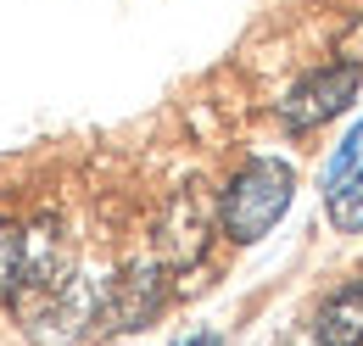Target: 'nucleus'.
I'll use <instances>...</instances> for the list:
<instances>
[{
  "label": "nucleus",
  "instance_id": "1",
  "mask_svg": "<svg viewBox=\"0 0 363 346\" xmlns=\"http://www.w3.org/2000/svg\"><path fill=\"white\" fill-rule=\"evenodd\" d=\"M291 196H296L291 162L257 157V162H246V168L224 184V196H218V229H224L235 246H252V240H263L274 223L285 218Z\"/></svg>",
  "mask_w": 363,
  "mask_h": 346
},
{
  "label": "nucleus",
  "instance_id": "2",
  "mask_svg": "<svg viewBox=\"0 0 363 346\" xmlns=\"http://www.w3.org/2000/svg\"><path fill=\"white\" fill-rule=\"evenodd\" d=\"M363 89V67L358 62H330V67H313L308 79H296V84L285 89V101H279V123L291 134H313L324 129L330 118H341L352 101H358Z\"/></svg>",
  "mask_w": 363,
  "mask_h": 346
},
{
  "label": "nucleus",
  "instance_id": "3",
  "mask_svg": "<svg viewBox=\"0 0 363 346\" xmlns=\"http://www.w3.org/2000/svg\"><path fill=\"white\" fill-rule=\"evenodd\" d=\"M79 279V262H73V246L62 235L56 218H40L23 229V279H17V296L28 313H40L45 302H56L67 285Z\"/></svg>",
  "mask_w": 363,
  "mask_h": 346
},
{
  "label": "nucleus",
  "instance_id": "4",
  "mask_svg": "<svg viewBox=\"0 0 363 346\" xmlns=\"http://www.w3.org/2000/svg\"><path fill=\"white\" fill-rule=\"evenodd\" d=\"M168 302V268L157 257L129 262L118 279L101 285V307H95V330H145Z\"/></svg>",
  "mask_w": 363,
  "mask_h": 346
},
{
  "label": "nucleus",
  "instance_id": "5",
  "mask_svg": "<svg viewBox=\"0 0 363 346\" xmlns=\"http://www.w3.org/2000/svg\"><path fill=\"white\" fill-rule=\"evenodd\" d=\"M213 223H218V201H213L201 184L174 190L168 213L157 223V262H162V268H196V262L207 257Z\"/></svg>",
  "mask_w": 363,
  "mask_h": 346
},
{
  "label": "nucleus",
  "instance_id": "6",
  "mask_svg": "<svg viewBox=\"0 0 363 346\" xmlns=\"http://www.w3.org/2000/svg\"><path fill=\"white\" fill-rule=\"evenodd\" d=\"M313 341L318 346H363V279H347L330 291L313 313Z\"/></svg>",
  "mask_w": 363,
  "mask_h": 346
},
{
  "label": "nucleus",
  "instance_id": "7",
  "mask_svg": "<svg viewBox=\"0 0 363 346\" xmlns=\"http://www.w3.org/2000/svg\"><path fill=\"white\" fill-rule=\"evenodd\" d=\"M324 207H330V223L341 235H358L363 229V168H352L341 184H330L324 190Z\"/></svg>",
  "mask_w": 363,
  "mask_h": 346
},
{
  "label": "nucleus",
  "instance_id": "8",
  "mask_svg": "<svg viewBox=\"0 0 363 346\" xmlns=\"http://www.w3.org/2000/svg\"><path fill=\"white\" fill-rule=\"evenodd\" d=\"M17 279H23V229L0 218V307L17 296Z\"/></svg>",
  "mask_w": 363,
  "mask_h": 346
},
{
  "label": "nucleus",
  "instance_id": "9",
  "mask_svg": "<svg viewBox=\"0 0 363 346\" xmlns=\"http://www.w3.org/2000/svg\"><path fill=\"white\" fill-rule=\"evenodd\" d=\"M352 168H363V123L347 134V140H341V151L330 157V168H324V190H330V184H341Z\"/></svg>",
  "mask_w": 363,
  "mask_h": 346
},
{
  "label": "nucleus",
  "instance_id": "10",
  "mask_svg": "<svg viewBox=\"0 0 363 346\" xmlns=\"http://www.w3.org/2000/svg\"><path fill=\"white\" fill-rule=\"evenodd\" d=\"M184 346H218V335H196V341H184Z\"/></svg>",
  "mask_w": 363,
  "mask_h": 346
}]
</instances>
